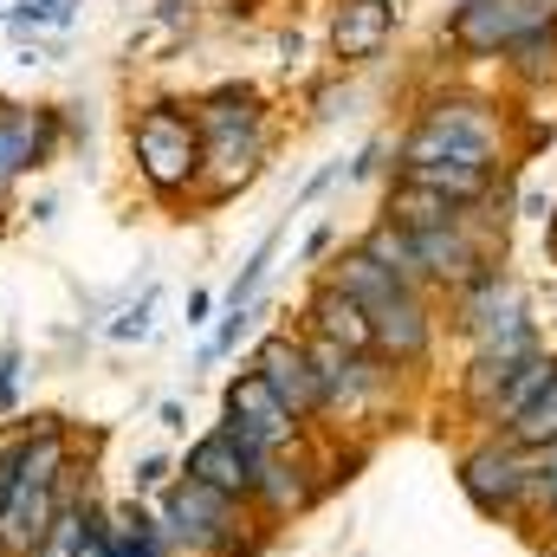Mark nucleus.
<instances>
[{
  "instance_id": "19",
  "label": "nucleus",
  "mask_w": 557,
  "mask_h": 557,
  "mask_svg": "<svg viewBox=\"0 0 557 557\" xmlns=\"http://www.w3.org/2000/svg\"><path fill=\"white\" fill-rule=\"evenodd\" d=\"M499 65H506V78H512L519 91H552V85H557V7H552V20H545V26H532V33H525Z\"/></svg>"
},
{
  "instance_id": "4",
  "label": "nucleus",
  "mask_w": 557,
  "mask_h": 557,
  "mask_svg": "<svg viewBox=\"0 0 557 557\" xmlns=\"http://www.w3.org/2000/svg\"><path fill=\"white\" fill-rule=\"evenodd\" d=\"M557 0H454V13L441 20V46L460 59H506L532 26L552 20Z\"/></svg>"
},
{
  "instance_id": "10",
  "label": "nucleus",
  "mask_w": 557,
  "mask_h": 557,
  "mask_svg": "<svg viewBox=\"0 0 557 557\" xmlns=\"http://www.w3.org/2000/svg\"><path fill=\"white\" fill-rule=\"evenodd\" d=\"M253 370H260V383L273 389L278 403H285L292 421H305L311 434L324 428V383H318V370H311V350H305L298 324L267 331V337L253 344Z\"/></svg>"
},
{
  "instance_id": "8",
  "label": "nucleus",
  "mask_w": 557,
  "mask_h": 557,
  "mask_svg": "<svg viewBox=\"0 0 557 557\" xmlns=\"http://www.w3.org/2000/svg\"><path fill=\"white\" fill-rule=\"evenodd\" d=\"M454 305V318H447V331L467 344V350H480V344H499V337H512V331H525L532 324V298H525V285L506 273H486L473 278L467 292H454L447 298Z\"/></svg>"
},
{
  "instance_id": "18",
  "label": "nucleus",
  "mask_w": 557,
  "mask_h": 557,
  "mask_svg": "<svg viewBox=\"0 0 557 557\" xmlns=\"http://www.w3.org/2000/svg\"><path fill=\"white\" fill-rule=\"evenodd\" d=\"M104 545H111V557H175L169 539H162V525H156V506L149 499L104 506Z\"/></svg>"
},
{
  "instance_id": "16",
  "label": "nucleus",
  "mask_w": 557,
  "mask_h": 557,
  "mask_svg": "<svg viewBox=\"0 0 557 557\" xmlns=\"http://www.w3.org/2000/svg\"><path fill=\"white\" fill-rule=\"evenodd\" d=\"M460 214H467L460 201H447V195H434V188H421V182L389 175V195H383V214H376V221H389V227H403V234H434V227H454Z\"/></svg>"
},
{
  "instance_id": "5",
  "label": "nucleus",
  "mask_w": 557,
  "mask_h": 557,
  "mask_svg": "<svg viewBox=\"0 0 557 557\" xmlns=\"http://www.w3.org/2000/svg\"><path fill=\"white\" fill-rule=\"evenodd\" d=\"M525 473H532V454L512 447L506 434H480L467 454H460V493L473 499V512L499 519V525H519V506H525Z\"/></svg>"
},
{
  "instance_id": "30",
  "label": "nucleus",
  "mask_w": 557,
  "mask_h": 557,
  "mask_svg": "<svg viewBox=\"0 0 557 557\" xmlns=\"http://www.w3.org/2000/svg\"><path fill=\"white\" fill-rule=\"evenodd\" d=\"M331 247H337V227L324 221V227H311V234H305V247H298V260H305V267H318V260H324Z\"/></svg>"
},
{
  "instance_id": "29",
  "label": "nucleus",
  "mask_w": 557,
  "mask_h": 557,
  "mask_svg": "<svg viewBox=\"0 0 557 557\" xmlns=\"http://www.w3.org/2000/svg\"><path fill=\"white\" fill-rule=\"evenodd\" d=\"M195 7L201 0H156V26L162 33H195Z\"/></svg>"
},
{
  "instance_id": "34",
  "label": "nucleus",
  "mask_w": 557,
  "mask_h": 557,
  "mask_svg": "<svg viewBox=\"0 0 557 557\" xmlns=\"http://www.w3.org/2000/svg\"><path fill=\"white\" fill-rule=\"evenodd\" d=\"M298 59H305V39H298V33H278V65H285V72H292V65H298Z\"/></svg>"
},
{
  "instance_id": "13",
  "label": "nucleus",
  "mask_w": 557,
  "mask_h": 557,
  "mask_svg": "<svg viewBox=\"0 0 557 557\" xmlns=\"http://www.w3.org/2000/svg\"><path fill=\"white\" fill-rule=\"evenodd\" d=\"M545 350V337H539V324H525V331H512V337H499V344H480V350H467V370H460V409H467V421L480 428L486 421V409L499 403V389L519 376V363L525 357H539Z\"/></svg>"
},
{
  "instance_id": "33",
  "label": "nucleus",
  "mask_w": 557,
  "mask_h": 557,
  "mask_svg": "<svg viewBox=\"0 0 557 557\" xmlns=\"http://www.w3.org/2000/svg\"><path fill=\"white\" fill-rule=\"evenodd\" d=\"M156 421H162L169 434H182V428H188V403H182V396H162V403H156Z\"/></svg>"
},
{
  "instance_id": "26",
  "label": "nucleus",
  "mask_w": 557,
  "mask_h": 557,
  "mask_svg": "<svg viewBox=\"0 0 557 557\" xmlns=\"http://www.w3.org/2000/svg\"><path fill=\"white\" fill-rule=\"evenodd\" d=\"M169 480H175V460L169 454H143L137 467H131V499H156Z\"/></svg>"
},
{
  "instance_id": "12",
  "label": "nucleus",
  "mask_w": 557,
  "mask_h": 557,
  "mask_svg": "<svg viewBox=\"0 0 557 557\" xmlns=\"http://www.w3.org/2000/svg\"><path fill=\"white\" fill-rule=\"evenodd\" d=\"M396 0H331V20H324V46L337 59V72H363L376 65L389 46H396Z\"/></svg>"
},
{
  "instance_id": "28",
  "label": "nucleus",
  "mask_w": 557,
  "mask_h": 557,
  "mask_svg": "<svg viewBox=\"0 0 557 557\" xmlns=\"http://www.w3.org/2000/svg\"><path fill=\"white\" fill-rule=\"evenodd\" d=\"M383 156H389V137H376V143H363L350 162H344V182H370L376 169H383Z\"/></svg>"
},
{
  "instance_id": "1",
  "label": "nucleus",
  "mask_w": 557,
  "mask_h": 557,
  "mask_svg": "<svg viewBox=\"0 0 557 557\" xmlns=\"http://www.w3.org/2000/svg\"><path fill=\"white\" fill-rule=\"evenodd\" d=\"M195 131H201V175L195 195L201 208H227L234 195H247L267 162H273V111L247 78H221L195 98Z\"/></svg>"
},
{
  "instance_id": "32",
  "label": "nucleus",
  "mask_w": 557,
  "mask_h": 557,
  "mask_svg": "<svg viewBox=\"0 0 557 557\" xmlns=\"http://www.w3.org/2000/svg\"><path fill=\"white\" fill-rule=\"evenodd\" d=\"M311 104H318V111H311L318 124H331V117H350V91H318Z\"/></svg>"
},
{
  "instance_id": "25",
  "label": "nucleus",
  "mask_w": 557,
  "mask_h": 557,
  "mask_svg": "<svg viewBox=\"0 0 557 557\" xmlns=\"http://www.w3.org/2000/svg\"><path fill=\"white\" fill-rule=\"evenodd\" d=\"M149 311H156V278L143 285L137 305H124V311L104 324V337H111V344H143V337H149Z\"/></svg>"
},
{
  "instance_id": "23",
  "label": "nucleus",
  "mask_w": 557,
  "mask_h": 557,
  "mask_svg": "<svg viewBox=\"0 0 557 557\" xmlns=\"http://www.w3.org/2000/svg\"><path fill=\"white\" fill-rule=\"evenodd\" d=\"M499 434H506L512 447H525V454H545V447H557V376L539 389V396H532V403H525V409H519V416L506 421Z\"/></svg>"
},
{
  "instance_id": "35",
  "label": "nucleus",
  "mask_w": 557,
  "mask_h": 557,
  "mask_svg": "<svg viewBox=\"0 0 557 557\" xmlns=\"http://www.w3.org/2000/svg\"><path fill=\"white\" fill-rule=\"evenodd\" d=\"M26 214H33V221H39V227H52V221H59V201H52V195H39V201H33V208H26Z\"/></svg>"
},
{
  "instance_id": "11",
  "label": "nucleus",
  "mask_w": 557,
  "mask_h": 557,
  "mask_svg": "<svg viewBox=\"0 0 557 557\" xmlns=\"http://www.w3.org/2000/svg\"><path fill=\"white\" fill-rule=\"evenodd\" d=\"M221 421H227V428H240V434H253V441H260V447H273V454H298V447H311V441H318L305 421L285 416V403L260 383V370H253V363H247L240 376H227V389H221Z\"/></svg>"
},
{
  "instance_id": "9",
  "label": "nucleus",
  "mask_w": 557,
  "mask_h": 557,
  "mask_svg": "<svg viewBox=\"0 0 557 557\" xmlns=\"http://www.w3.org/2000/svg\"><path fill=\"white\" fill-rule=\"evenodd\" d=\"M363 318H370L376 357H383L389 370H421V363L434 357L441 318H434V298H428V292H416V285H389Z\"/></svg>"
},
{
  "instance_id": "14",
  "label": "nucleus",
  "mask_w": 557,
  "mask_h": 557,
  "mask_svg": "<svg viewBox=\"0 0 557 557\" xmlns=\"http://www.w3.org/2000/svg\"><path fill=\"white\" fill-rule=\"evenodd\" d=\"M175 473H188L195 486H208V493H221V499H234V506H247L253 499V467H247V454L227 441V428L214 421L208 434H195L188 441V454L175 460Z\"/></svg>"
},
{
  "instance_id": "40",
  "label": "nucleus",
  "mask_w": 557,
  "mask_h": 557,
  "mask_svg": "<svg viewBox=\"0 0 557 557\" xmlns=\"http://www.w3.org/2000/svg\"><path fill=\"white\" fill-rule=\"evenodd\" d=\"M0 557H7V552H0Z\"/></svg>"
},
{
  "instance_id": "39",
  "label": "nucleus",
  "mask_w": 557,
  "mask_h": 557,
  "mask_svg": "<svg viewBox=\"0 0 557 557\" xmlns=\"http://www.w3.org/2000/svg\"><path fill=\"white\" fill-rule=\"evenodd\" d=\"M545 557H557V545H552V552H545Z\"/></svg>"
},
{
  "instance_id": "37",
  "label": "nucleus",
  "mask_w": 557,
  "mask_h": 557,
  "mask_svg": "<svg viewBox=\"0 0 557 557\" xmlns=\"http://www.w3.org/2000/svg\"><path fill=\"white\" fill-rule=\"evenodd\" d=\"M552 247H557V201H552Z\"/></svg>"
},
{
  "instance_id": "36",
  "label": "nucleus",
  "mask_w": 557,
  "mask_h": 557,
  "mask_svg": "<svg viewBox=\"0 0 557 557\" xmlns=\"http://www.w3.org/2000/svg\"><path fill=\"white\" fill-rule=\"evenodd\" d=\"M72 557H111V545H104V525H98V532L85 539V552H72Z\"/></svg>"
},
{
  "instance_id": "7",
  "label": "nucleus",
  "mask_w": 557,
  "mask_h": 557,
  "mask_svg": "<svg viewBox=\"0 0 557 557\" xmlns=\"http://www.w3.org/2000/svg\"><path fill=\"white\" fill-rule=\"evenodd\" d=\"M247 467H253V499H247V512L260 519V525H285V519H298V512H311L318 499H324V473H318V441L311 447H298V454H247Z\"/></svg>"
},
{
  "instance_id": "27",
  "label": "nucleus",
  "mask_w": 557,
  "mask_h": 557,
  "mask_svg": "<svg viewBox=\"0 0 557 557\" xmlns=\"http://www.w3.org/2000/svg\"><path fill=\"white\" fill-rule=\"evenodd\" d=\"M20 363H26V350L7 337V350H0V416H13V403H20Z\"/></svg>"
},
{
  "instance_id": "22",
  "label": "nucleus",
  "mask_w": 557,
  "mask_h": 557,
  "mask_svg": "<svg viewBox=\"0 0 557 557\" xmlns=\"http://www.w3.org/2000/svg\"><path fill=\"white\" fill-rule=\"evenodd\" d=\"M552 376H557V357H552V350L525 357V363H519V376H512V383L499 389V403L486 409V421H480V434H499V428H506V421L519 416V409H525V403H532V396H539V389L552 383Z\"/></svg>"
},
{
  "instance_id": "2",
  "label": "nucleus",
  "mask_w": 557,
  "mask_h": 557,
  "mask_svg": "<svg viewBox=\"0 0 557 557\" xmlns=\"http://www.w3.org/2000/svg\"><path fill=\"white\" fill-rule=\"evenodd\" d=\"M506 131L512 111H499L493 98L473 91H441L416 111V124L389 143L396 175L403 169H473V175H506Z\"/></svg>"
},
{
  "instance_id": "3",
  "label": "nucleus",
  "mask_w": 557,
  "mask_h": 557,
  "mask_svg": "<svg viewBox=\"0 0 557 557\" xmlns=\"http://www.w3.org/2000/svg\"><path fill=\"white\" fill-rule=\"evenodd\" d=\"M124 149H131V169L156 201H188L195 195V175H201V131H195V98H143L124 124Z\"/></svg>"
},
{
  "instance_id": "20",
  "label": "nucleus",
  "mask_w": 557,
  "mask_h": 557,
  "mask_svg": "<svg viewBox=\"0 0 557 557\" xmlns=\"http://www.w3.org/2000/svg\"><path fill=\"white\" fill-rule=\"evenodd\" d=\"M357 247L383 267L389 278H403V285H416V292H428V267H421V247L416 234H403V227H389V221H370L363 234H357ZM434 298V292H428Z\"/></svg>"
},
{
  "instance_id": "15",
  "label": "nucleus",
  "mask_w": 557,
  "mask_h": 557,
  "mask_svg": "<svg viewBox=\"0 0 557 557\" xmlns=\"http://www.w3.org/2000/svg\"><path fill=\"white\" fill-rule=\"evenodd\" d=\"M298 331H311V337H324V344H344L350 357H376V337H370L363 305H357V298H344V292H337V285H324V278H311V285H305Z\"/></svg>"
},
{
  "instance_id": "24",
  "label": "nucleus",
  "mask_w": 557,
  "mask_h": 557,
  "mask_svg": "<svg viewBox=\"0 0 557 557\" xmlns=\"http://www.w3.org/2000/svg\"><path fill=\"white\" fill-rule=\"evenodd\" d=\"M278 234H285V227H273V234H267V240H260V247H253V260H247V267H240V273H234V285H227V298H221V311H247V305H253V298H260V285H267V273H273Z\"/></svg>"
},
{
  "instance_id": "31",
  "label": "nucleus",
  "mask_w": 557,
  "mask_h": 557,
  "mask_svg": "<svg viewBox=\"0 0 557 557\" xmlns=\"http://www.w3.org/2000/svg\"><path fill=\"white\" fill-rule=\"evenodd\" d=\"M201 324H214V292L188 285V331H201Z\"/></svg>"
},
{
  "instance_id": "17",
  "label": "nucleus",
  "mask_w": 557,
  "mask_h": 557,
  "mask_svg": "<svg viewBox=\"0 0 557 557\" xmlns=\"http://www.w3.org/2000/svg\"><path fill=\"white\" fill-rule=\"evenodd\" d=\"M52 506H59V493H39V486H20V480H13V493L0 499V552L33 557V545H39L46 525H52Z\"/></svg>"
},
{
  "instance_id": "38",
  "label": "nucleus",
  "mask_w": 557,
  "mask_h": 557,
  "mask_svg": "<svg viewBox=\"0 0 557 557\" xmlns=\"http://www.w3.org/2000/svg\"><path fill=\"white\" fill-rule=\"evenodd\" d=\"M0 234H7V208H0Z\"/></svg>"
},
{
  "instance_id": "21",
  "label": "nucleus",
  "mask_w": 557,
  "mask_h": 557,
  "mask_svg": "<svg viewBox=\"0 0 557 557\" xmlns=\"http://www.w3.org/2000/svg\"><path fill=\"white\" fill-rule=\"evenodd\" d=\"M78 7H85V0H7V7H0V26H7L13 39L72 33V26H78Z\"/></svg>"
},
{
  "instance_id": "6",
  "label": "nucleus",
  "mask_w": 557,
  "mask_h": 557,
  "mask_svg": "<svg viewBox=\"0 0 557 557\" xmlns=\"http://www.w3.org/2000/svg\"><path fill=\"white\" fill-rule=\"evenodd\" d=\"M65 149V117L59 104H20V98H0V208L13 195V182L52 169Z\"/></svg>"
}]
</instances>
